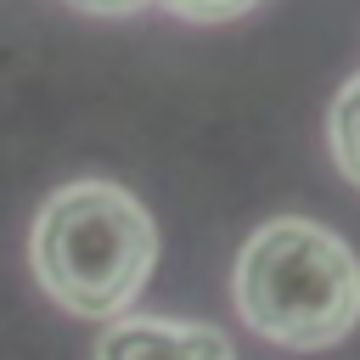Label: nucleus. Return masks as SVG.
Masks as SVG:
<instances>
[{"label": "nucleus", "instance_id": "nucleus-2", "mask_svg": "<svg viewBox=\"0 0 360 360\" xmlns=\"http://www.w3.org/2000/svg\"><path fill=\"white\" fill-rule=\"evenodd\" d=\"M231 298L248 332L276 349L315 354L349 338L360 321V259L338 231L281 214L242 242Z\"/></svg>", "mask_w": 360, "mask_h": 360}, {"label": "nucleus", "instance_id": "nucleus-4", "mask_svg": "<svg viewBox=\"0 0 360 360\" xmlns=\"http://www.w3.org/2000/svg\"><path fill=\"white\" fill-rule=\"evenodd\" d=\"M326 146H332V163L349 186H360V73L332 96L326 107Z\"/></svg>", "mask_w": 360, "mask_h": 360}, {"label": "nucleus", "instance_id": "nucleus-6", "mask_svg": "<svg viewBox=\"0 0 360 360\" xmlns=\"http://www.w3.org/2000/svg\"><path fill=\"white\" fill-rule=\"evenodd\" d=\"M68 6H79V11H90V17H129V11H141V6H152V0H68Z\"/></svg>", "mask_w": 360, "mask_h": 360}, {"label": "nucleus", "instance_id": "nucleus-5", "mask_svg": "<svg viewBox=\"0 0 360 360\" xmlns=\"http://www.w3.org/2000/svg\"><path fill=\"white\" fill-rule=\"evenodd\" d=\"M158 6L174 11V17H186V22H231V17L253 11L259 0H158Z\"/></svg>", "mask_w": 360, "mask_h": 360}, {"label": "nucleus", "instance_id": "nucleus-3", "mask_svg": "<svg viewBox=\"0 0 360 360\" xmlns=\"http://www.w3.org/2000/svg\"><path fill=\"white\" fill-rule=\"evenodd\" d=\"M96 360H236V349L219 326H202V321L118 315L101 332Z\"/></svg>", "mask_w": 360, "mask_h": 360}, {"label": "nucleus", "instance_id": "nucleus-1", "mask_svg": "<svg viewBox=\"0 0 360 360\" xmlns=\"http://www.w3.org/2000/svg\"><path fill=\"white\" fill-rule=\"evenodd\" d=\"M28 264L51 304L96 321H118L152 264H158V225L112 180H68L56 186L28 231Z\"/></svg>", "mask_w": 360, "mask_h": 360}]
</instances>
